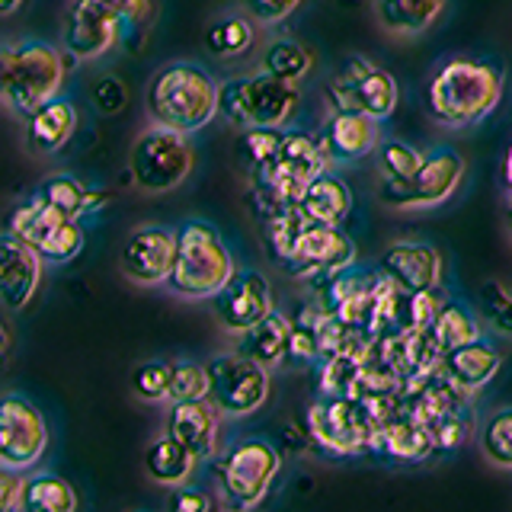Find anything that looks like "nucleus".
Instances as JSON below:
<instances>
[{"instance_id":"nucleus-1","label":"nucleus","mask_w":512,"mask_h":512,"mask_svg":"<svg viewBox=\"0 0 512 512\" xmlns=\"http://www.w3.org/2000/svg\"><path fill=\"white\" fill-rule=\"evenodd\" d=\"M506 90V74L487 58H448L426 87V112L445 128H471L484 122L500 106Z\"/></svg>"},{"instance_id":"nucleus-2","label":"nucleus","mask_w":512,"mask_h":512,"mask_svg":"<svg viewBox=\"0 0 512 512\" xmlns=\"http://www.w3.org/2000/svg\"><path fill=\"white\" fill-rule=\"evenodd\" d=\"M144 109L151 125L196 135L218 116V80L196 61H170L154 71Z\"/></svg>"},{"instance_id":"nucleus-3","label":"nucleus","mask_w":512,"mask_h":512,"mask_svg":"<svg viewBox=\"0 0 512 512\" xmlns=\"http://www.w3.org/2000/svg\"><path fill=\"white\" fill-rule=\"evenodd\" d=\"M154 0H71L61 23V48L77 61H96L119 45L122 32L148 29Z\"/></svg>"},{"instance_id":"nucleus-4","label":"nucleus","mask_w":512,"mask_h":512,"mask_svg":"<svg viewBox=\"0 0 512 512\" xmlns=\"http://www.w3.org/2000/svg\"><path fill=\"white\" fill-rule=\"evenodd\" d=\"M234 253L212 221L189 218L176 228V253L167 288L186 301H205L234 276Z\"/></svg>"},{"instance_id":"nucleus-5","label":"nucleus","mask_w":512,"mask_h":512,"mask_svg":"<svg viewBox=\"0 0 512 512\" xmlns=\"http://www.w3.org/2000/svg\"><path fill=\"white\" fill-rule=\"evenodd\" d=\"M68 80L64 48L42 39L7 42V74H4V100L16 116H29L52 96L61 93Z\"/></svg>"},{"instance_id":"nucleus-6","label":"nucleus","mask_w":512,"mask_h":512,"mask_svg":"<svg viewBox=\"0 0 512 512\" xmlns=\"http://www.w3.org/2000/svg\"><path fill=\"white\" fill-rule=\"evenodd\" d=\"M301 106L298 84H288L266 71L228 77L218 84V116L234 128L272 125L282 128L292 122Z\"/></svg>"},{"instance_id":"nucleus-7","label":"nucleus","mask_w":512,"mask_h":512,"mask_svg":"<svg viewBox=\"0 0 512 512\" xmlns=\"http://www.w3.org/2000/svg\"><path fill=\"white\" fill-rule=\"evenodd\" d=\"M128 170H132V183L148 196L183 186L196 170L192 135L173 132L164 125L144 128L132 144V154H128Z\"/></svg>"},{"instance_id":"nucleus-8","label":"nucleus","mask_w":512,"mask_h":512,"mask_svg":"<svg viewBox=\"0 0 512 512\" xmlns=\"http://www.w3.org/2000/svg\"><path fill=\"white\" fill-rule=\"evenodd\" d=\"M330 160L311 132H285L279 151L263 167H253L256 196L266 208L272 205H298L301 192L317 173H324Z\"/></svg>"},{"instance_id":"nucleus-9","label":"nucleus","mask_w":512,"mask_h":512,"mask_svg":"<svg viewBox=\"0 0 512 512\" xmlns=\"http://www.w3.org/2000/svg\"><path fill=\"white\" fill-rule=\"evenodd\" d=\"M282 468L279 448L263 436H247L234 442L215 464L221 503L228 509H253L263 503L272 480Z\"/></svg>"},{"instance_id":"nucleus-10","label":"nucleus","mask_w":512,"mask_h":512,"mask_svg":"<svg viewBox=\"0 0 512 512\" xmlns=\"http://www.w3.org/2000/svg\"><path fill=\"white\" fill-rule=\"evenodd\" d=\"M7 231L13 237H20L26 247L36 250L42 256V263H55V266L71 263L87 244L84 224L77 218L61 215L58 208H52L39 196V192L13 208Z\"/></svg>"},{"instance_id":"nucleus-11","label":"nucleus","mask_w":512,"mask_h":512,"mask_svg":"<svg viewBox=\"0 0 512 512\" xmlns=\"http://www.w3.org/2000/svg\"><path fill=\"white\" fill-rule=\"evenodd\" d=\"M208 365V400L228 420H240L260 410L269 400V368L253 362L244 352H218Z\"/></svg>"},{"instance_id":"nucleus-12","label":"nucleus","mask_w":512,"mask_h":512,"mask_svg":"<svg viewBox=\"0 0 512 512\" xmlns=\"http://www.w3.org/2000/svg\"><path fill=\"white\" fill-rule=\"evenodd\" d=\"M308 436L333 455L378 452V426L368 420L362 404L346 394H320L308 407Z\"/></svg>"},{"instance_id":"nucleus-13","label":"nucleus","mask_w":512,"mask_h":512,"mask_svg":"<svg viewBox=\"0 0 512 512\" xmlns=\"http://www.w3.org/2000/svg\"><path fill=\"white\" fill-rule=\"evenodd\" d=\"M327 100L336 109H352V112H365L378 122L394 116L400 90L397 80L388 68L368 61L362 55H352L340 71L327 80Z\"/></svg>"},{"instance_id":"nucleus-14","label":"nucleus","mask_w":512,"mask_h":512,"mask_svg":"<svg viewBox=\"0 0 512 512\" xmlns=\"http://www.w3.org/2000/svg\"><path fill=\"white\" fill-rule=\"evenodd\" d=\"M464 180V157L455 148H432L426 151L420 170H416L407 183L384 180L381 199L394 208H436Z\"/></svg>"},{"instance_id":"nucleus-15","label":"nucleus","mask_w":512,"mask_h":512,"mask_svg":"<svg viewBox=\"0 0 512 512\" xmlns=\"http://www.w3.org/2000/svg\"><path fill=\"white\" fill-rule=\"evenodd\" d=\"M48 448V423L42 410L23 394H0V464L32 471Z\"/></svg>"},{"instance_id":"nucleus-16","label":"nucleus","mask_w":512,"mask_h":512,"mask_svg":"<svg viewBox=\"0 0 512 512\" xmlns=\"http://www.w3.org/2000/svg\"><path fill=\"white\" fill-rule=\"evenodd\" d=\"M356 263V240H352L343 224H320L308 221L298 231L292 253H288V272L301 279H330L333 272Z\"/></svg>"},{"instance_id":"nucleus-17","label":"nucleus","mask_w":512,"mask_h":512,"mask_svg":"<svg viewBox=\"0 0 512 512\" xmlns=\"http://www.w3.org/2000/svg\"><path fill=\"white\" fill-rule=\"evenodd\" d=\"M276 304H272V288L269 279L260 269H234V276L224 282L212 295V311L221 330L228 333H244L256 320H263Z\"/></svg>"},{"instance_id":"nucleus-18","label":"nucleus","mask_w":512,"mask_h":512,"mask_svg":"<svg viewBox=\"0 0 512 512\" xmlns=\"http://www.w3.org/2000/svg\"><path fill=\"white\" fill-rule=\"evenodd\" d=\"M176 253V228L167 224H141L125 237L119 250V266L128 282L141 288L167 285L170 266Z\"/></svg>"},{"instance_id":"nucleus-19","label":"nucleus","mask_w":512,"mask_h":512,"mask_svg":"<svg viewBox=\"0 0 512 512\" xmlns=\"http://www.w3.org/2000/svg\"><path fill=\"white\" fill-rule=\"evenodd\" d=\"M221 410L208 397L199 400H170L164 432L183 442L199 461H212L221 445Z\"/></svg>"},{"instance_id":"nucleus-20","label":"nucleus","mask_w":512,"mask_h":512,"mask_svg":"<svg viewBox=\"0 0 512 512\" xmlns=\"http://www.w3.org/2000/svg\"><path fill=\"white\" fill-rule=\"evenodd\" d=\"M42 282V256L10 231L0 234V304L23 311L32 304Z\"/></svg>"},{"instance_id":"nucleus-21","label":"nucleus","mask_w":512,"mask_h":512,"mask_svg":"<svg viewBox=\"0 0 512 512\" xmlns=\"http://www.w3.org/2000/svg\"><path fill=\"white\" fill-rule=\"evenodd\" d=\"M320 148H324L330 164H349V160H362L381 144L378 119L365 116V112L336 109L320 128Z\"/></svg>"},{"instance_id":"nucleus-22","label":"nucleus","mask_w":512,"mask_h":512,"mask_svg":"<svg viewBox=\"0 0 512 512\" xmlns=\"http://www.w3.org/2000/svg\"><path fill=\"white\" fill-rule=\"evenodd\" d=\"M378 269L404 288V292H420V288H439L442 285V253L426 244V240H397L384 247Z\"/></svg>"},{"instance_id":"nucleus-23","label":"nucleus","mask_w":512,"mask_h":512,"mask_svg":"<svg viewBox=\"0 0 512 512\" xmlns=\"http://www.w3.org/2000/svg\"><path fill=\"white\" fill-rule=\"evenodd\" d=\"M378 272L381 269H362V266H346L340 272H333L327 279V311L336 317H343L346 324L365 330L368 314H372V298H375V285H378Z\"/></svg>"},{"instance_id":"nucleus-24","label":"nucleus","mask_w":512,"mask_h":512,"mask_svg":"<svg viewBox=\"0 0 512 512\" xmlns=\"http://www.w3.org/2000/svg\"><path fill=\"white\" fill-rule=\"evenodd\" d=\"M500 365H503L500 349L490 340H484V336H477L471 343H461L455 349H445L442 356V372L468 397H474L484 384H490V378L500 372Z\"/></svg>"},{"instance_id":"nucleus-25","label":"nucleus","mask_w":512,"mask_h":512,"mask_svg":"<svg viewBox=\"0 0 512 512\" xmlns=\"http://www.w3.org/2000/svg\"><path fill=\"white\" fill-rule=\"evenodd\" d=\"M74 128H77V109L71 100H64L58 93L26 116V144L32 154L52 157L71 141Z\"/></svg>"},{"instance_id":"nucleus-26","label":"nucleus","mask_w":512,"mask_h":512,"mask_svg":"<svg viewBox=\"0 0 512 512\" xmlns=\"http://www.w3.org/2000/svg\"><path fill=\"white\" fill-rule=\"evenodd\" d=\"M301 212L308 215V221H320V224H343L352 215V205H356V196L346 180H340L330 167L324 173H317L308 183V189L301 192Z\"/></svg>"},{"instance_id":"nucleus-27","label":"nucleus","mask_w":512,"mask_h":512,"mask_svg":"<svg viewBox=\"0 0 512 512\" xmlns=\"http://www.w3.org/2000/svg\"><path fill=\"white\" fill-rule=\"evenodd\" d=\"M288 333H292V320H288L282 311L272 308L263 320L244 333H237V343L234 349L250 356L253 362H260L263 368H279L285 362V352H288Z\"/></svg>"},{"instance_id":"nucleus-28","label":"nucleus","mask_w":512,"mask_h":512,"mask_svg":"<svg viewBox=\"0 0 512 512\" xmlns=\"http://www.w3.org/2000/svg\"><path fill=\"white\" fill-rule=\"evenodd\" d=\"M199 458L189 452L183 442H176L173 436H157L148 448H144V474L160 487H183L189 484V477L196 474Z\"/></svg>"},{"instance_id":"nucleus-29","label":"nucleus","mask_w":512,"mask_h":512,"mask_svg":"<svg viewBox=\"0 0 512 512\" xmlns=\"http://www.w3.org/2000/svg\"><path fill=\"white\" fill-rule=\"evenodd\" d=\"M39 196L58 208L61 215H68V218H87V215H96L100 208H106L109 196L106 192H96L90 186H84L77 180V176L71 173H52L48 180L39 186Z\"/></svg>"},{"instance_id":"nucleus-30","label":"nucleus","mask_w":512,"mask_h":512,"mask_svg":"<svg viewBox=\"0 0 512 512\" xmlns=\"http://www.w3.org/2000/svg\"><path fill=\"white\" fill-rule=\"evenodd\" d=\"M445 10V0H375V20L391 36L426 32Z\"/></svg>"},{"instance_id":"nucleus-31","label":"nucleus","mask_w":512,"mask_h":512,"mask_svg":"<svg viewBox=\"0 0 512 512\" xmlns=\"http://www.w3.org/2000/svg\"><path fill=\"white\" fill-rule=\"evenodd\" d=\"M378 452L400 461H426L436 455V442H432L423 423L397 413L394 420H388L378 429Z\"/></svg>"},{"instance_id":"nucleus-32","label":"nucleus","mask_w":512,"mask_h":512,"mask_svg":"<svg viewBox=\"0 0 512 512\" xmlns=\"http://www.w3.org/2000/svg\"><path fill=\"white\" fill-rule=\"evenodd\" d=\"M80 506V496L71 480L61 474H26L23 477V496L20 509L23 512H74Z\"/></svg>"},{"instance_id":"nucleus-33","label":"nucleus","mask_w":512,"mask_h":512,"mask_svg":"<svg viewBox=\"0 0 512 512\" xmlns=\"http://www.w3.org/2000/svg\"><path fill=\"white\" fill-rule=\"evenodd\" d=\"M256 42V23L247 13H224L205 29V48L215 58H240Z\"/></svg>"},{"instance_id":"nucleus-34","label":"nucleus","mask_w":512,"mask_h":512,"mask_svg":"<svg viewBox=\"0 0 512 512\" xmlns=\"http://www.w3.org/2000/svg\"><path fill=\"white\" fill-rule=\"evenodd\" d=\"M404 314H407V292L400 288L388 272H378V285H375V298H372V314H368L365 333L375 336L404 327Z\"/></svg>"},{"instance_id":"nucleus-35","label":"nucleus","mask_w":512,"mask_h":512,"mask_svg":"<svg viewBox=\"0 0 512 512\" xmlns=\"http://www.w3.org/2000/svg\"><path fill=\"white\" fill-rule=\"evenodd\" d=\"M314 68V55L295 39H276L263 48V61H260V71L288 80V84H298L301 77H308Z\"/></svg>"},{"instance_id":"nucleus-36","label":"nucleus","mask_w":512,"mask_h":512,"mask_svg":"<svg viewBox=\"0 0 512 512\" xmlns=\"http://www.w3.org/2000/svg\"><path fill=\"white\" fill-rule=\"evenodd\" d=\"M304 224H308V215L301 212V205H272V208H266L263 237H266L269 253L276 256L279 263L288 260L295 237H298V231L304 228Z\"/></svg>"},{"instance_id":"nucleus-37","label":"nucleus","mask_w":512,"mask_h":512,"mask_svg":"<svg viewBox=\"0 0 512 512\" xmlns=\"http://www.w3.org/2000/svg\"><path fill=\"white\" fill-rule=\"evenodd\" d=\"M429 330H432V336H436V343L442 346V352L455 349L461 343H471V340H477V336H484V333H480L474 311L464 308V304H458V301H445Z\"/></svg>"},{"instance_id":"nucleus-38","label":"nucleus","mask_w":512,"mask_h":512,"mask_svg":"<svg viewBox=\"0 0 512 512\" xmlns=\"http://www.w3.org/2000/svg\"><path fill=\"white\" fill-rule=\"evenodd\" d=\"M480 452L493 468L512 471V407L493 410L480 426Z\"/></svg>"},{"instance_id":"nucleus-39","label":"nucleus","mask_w":512,"mask_h":512,"mask_svg":"<svg viewBox=\"0 0 512 512\" xmlns=\"http://www.w3.org/2000/svg\"><path fill=\"white\" fill-rule=\"evenodd\" d=\"M423 157H426V151H423V148H416V144L400 141V138L378 144V164H381L384 180L407 183L410 176H413L416 170H420Z\"/></svg>"},{"instance_id":"nucleus-40","label":"nucleus","mask_w":512,"mask_h":512,"mask_svg":"<svg viewBox=\"0 0 512 512\" xmlns=\"http://www.w3.org/2000/svg\"><path fill=\"white\" fill-rule=\"evenodd\" d=\"M362 362L352 356H320L317 359V384L320 394H356Z\"/></svg>"},{"instance_id":"nucleus-41","label":"nucleus","mask_w":512,"mask_h":512,"mask_svg":"<svg viewBox=\"0 0 512 512\" xmlns=\"http://www.w3.org/2000/svg\"><path fill=\"white\" fill-rule=\"evenodd\" d=\"M170 375H173V362L170 359H148V362H141L135 368L132 391L141 400H148V404H167Z\"/></svg>"},{"instance_id":"nucleus-42","label":"nucleus","mask_w":512,"mask_h":512,"mask_svg":"<svg viewBox=\"0 0 512 512\" xmlns=\"http://www.w3.org/2000/svg\"><path fill=\"white\" fill-rule=\"evenodd\" d=\"M208 397V365L192 362V359H173V375H170V400H199Z\"/></svg>"},{"instance_id":"nucleus-43","label":"nucleus","mask_w":512,"mask_h":512,"mask_svg":"<svg viewBox=\"0 0 512 512\" xmlns=\"http://www.w3.org/2000/svg\"><path fill=\"white\" fill-rule=\"evenodd\" d=\"M282 138H285V128L250 125V128H244V132H240V154L247 157L250 167H263L266 160L276 157Z\"/></svg>"},{"instance_id":"nucleus-44","label":"nucleus","mask_w":512,"mask_h":512,"mask_svg":"<svg viewBox=\"0 0 512 512\" xmlns=\"http://www.w3.org/2000/svg\"><path fill=\"white\" fill-rule=\"evenodd\" d=\"M480 314H484L493 330L512 336V285L487 282L480 288Z\"/></svg>"},{"instance_id":"nucleus-45","label":"nucleus","mask_w":512,"mask_h":512,"mask_svg":"<svg viewBox=\"0 0 512 512\" xmlns=\"http://www.w3.org/2000/svg\"><path fill=\"white\" fill-rule=\"evenodd\" d=\"M317 359H320L317 330H314L311 311H304L298 324H292V333H288L285 362H288V365H317Z\"/></svg>"},{"instance_id":"nucleus-46","label":"nucleus","mask_w":512,"mask_h":512,"mask_svg":"<svg viewBox=\"0 0 512 512\" xmlns=\"http://www.w3.org/2000/svg\"><path fill=\"white\" fill-rule=\"evenodd\" d=\"M90 103L100 116H119L128 106V87L122 84V77L116 74H103L100 80H93L90 87Z\"/></svg>"},{"instance_id":"nucleus-47","label":"nucleus","mask_w":512,"mask_h":512,"mask_svg":"<svg viewBox=\"0 0 512 512\" xmlns=\"http://www.w3.org/2000/svg\"><path fill=\"white\" fill-rule=\"evenodd\" d=\"M439 288H420V292H407V314H404L407 327H420V330L432 327V320H436V314L442 311V304H445V295L439 292Z\"/></svg>"},{"instance_id":"nucleus-48","label":"nucleus","mask_w":512,"mask_h":512,"mask_svg":"<svg viewBox=\"0 0 512 512\" xmlns=\"http://www.w3.org/2000/svg\"><path fill=\"white\" fill-rule=\"evenodd\" d=\"M468 432H471L468 410H455V413H448V416H442V420H436L429 426V436H432V442H436V455L458 448L464 439H468Z\"/></svg>"},{"instance_id":"nucleus-49","label":"nucleus","mask_w":512,"mask_h":512,"mask_svg":"<svg viewBox=\"0 0 512 512\" xmlns=\"http://www.w3.org/2000/svg\"><path fill=\"white\" fill-rule=\"evenodd\" d=\"M304 0H244V13L250 16L253 23L263 26H276L282 20H288Z\"/></svg>"},{"instance_id":"nucleus-50","label":"nucleus","mask_w":512,"mask_h":512,"mask_svg":"<svg viewBox=\"0 0 512 512\" xmlns=\"http://www.w3.org/2000/svg\"><path fill=\"white\" fill-rule=\"evenodd\" d=\"M167 506L173 509V512H208L215 506V500H212V493H205V490H199V487H170V500H167Z\"/></svg>"},{"instance_id":"nucleus-51","label":"nucleus","mask_w":512,"mask_h":512,"mask_svg":"<svg viewBox=\"0 0 512 512\" xmlns=\"http://www.w3.org/2000/svg\"><path fill=\"white\" fill-rule=\"evenodd\" d=\"M23 471L7 468L0 464V512H13L20 509V496H23Z\"/></svg>"},{"instance_id":"nucleus-52","label":"nucleus","mask_w":512,"mask_h":512,"mask_svg":"<svg viewBox=\"0 0 512 512\" xmlns=\"http://www.w3.org/2000/svg\"><path fill=\"white\" fill-rule=\"evenodd\" d=\"M503 186H506V196H512V141H509L506 157H503Z\"/></svg>"},{"instance_id":"nucleus-53","label":"nucleus","mask_w":512,"mask_h":512,"mask_svg":"<svg viewBox=\"0 0 512 512\" xmlns=\"http://www.w3.org/2000/svg\"><path fill=\"white\" fill-rule=\"evenodd\" d=\"M10 346H13V340H10V327L0 320V362H4L7 356H10Z\"/></svg>"},{"instance_id":"nucleus-54","label":"nucleus","mask_w":512,"mask_h":512,"mask_svg":"<svg viewBox=\"0 0 512 512\" xmlns=\"http://www.w3.org/2000/svg\"><path fill=\"white\" fill-rule=\"evenodd\" d=\"M4 74H7V42H0V100H4Z\"/></svg>"},{"instance_id":"nucleus-55","label":"nucleus","mask_w":512,"mask_h":512,"mask_svg":"<svg viewBox=\"0 0 512 512\" xmlns=\"http://www.w3.org/2000/svg\"><path fill=\"white\" fill-rule=\"evenodd\" d=\"M23 7V0H0V16H10Z\"/></svg>"},{"instance_id":"nucleus-56","label":"nucleus","mask_w":512,"mask_h":512,"mask_svg":"<svg viewBox=\"0 0 512 512\" xmlns=\"http://www.w3.org/2000/svg\"><path fill=\"white\" fill-rule=\"evenodd\" d=\"M503 215H506V228L512 234V196H506V205H503Z\"/></svg>"}]
</instances>
